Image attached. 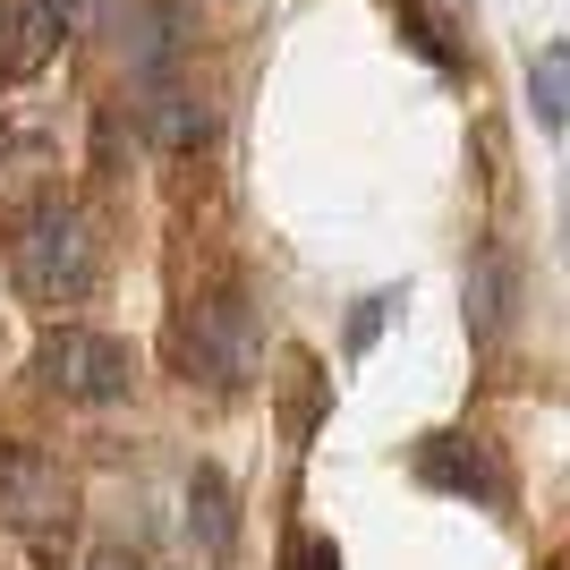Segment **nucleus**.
<instances>
[{
  "mask_svg": "<svg viewBox=\"0 0 570 570\" xmlns=\"http://www.w3.org/2000/svg\"><path fill=\"white\" fill-rule=\"evenodd\" d=\"M9 282L35 307H77L102 282V247L86 230V214L60 205V196H43L35 214H18V230H9Z\"/></svg>",
  "mask_w": 570,
  "mask_h": 570,
  "instance_id": "f257e3e1",
  "label": "nucleus"
},
{
  "mask_svg": "<svg viewBox=\"0 0 570 570\" xmlns=\"http://www.w3.org/2000/svg\"><path fill=\"white\" fill-rule=\"evenodd\" d=\"M170 357H179V375L205 383V392H238V383H256V366H264L256 307H247L238 289H205V298L179 315V333H170Z\"/></svg>",
  "mask_w": 570,
  "mask_h": 570,
  "instance_id": "f03ea898",
  "label": "nucleus"
},
{
  "mask_svg": "<svg viewBox=\"0 0 570 570\" xmlns=\"http://www.w3.org/2000/svg\"><path fill=\"white\" fill-rule=\"evenodd\" d=\"M69 520H77V476L51 452L0 443V528H18L26 546L51 562V553L69 546Z\"/></svg>",
  "mask_w": 570,
  "mask_h": 570,
  "instance_id": "7ed1b4c3",
  "label": "nucleus"
},
{
  "mask_svg": "<svg viewBox=\"0 0 570 570\" xmlns=\"http://www.w3.org/2000/svg\"><path fill=\"white\" fill-rule=\"evenodd\" d=\"M35 375H43V392H60V401L102 409V401H128V392H137V357L111 333L60 324V333H43V350H35Z\"/></svg>",
  "mask_w": 570,
  "mask_h": 570,
  "instance_id": "20e7f679",
  "label": "nucleus"
},
{
  "mask_svg": "<svg viewBox=\"0 0 570 570\" xmlns=\"http://www.w3.org/2000/svg\"><path fill=\"white\" fill-rule=\"evenodd\" d=\"M417 476H426V485H443V494H476V502H511V469H502L494 452H485V443H476V434H434L426 452H417Z\"/></svg>",
  "mask_w": 570,
  "mask_h": 570,
  "instance_id": "39448f33",
  "label": "nucleus"
},
{
  "mask_svg": "<svg viewBox=\"0 0 570 570\" xmlns=\"http://www.w3.org/2000/svg\"><path fill=\"white\" fill-rule=\"evenodd\" d=\"M51 51H60V26H51L43 0H0V86L43 77Z\"/></svg>",
  "mask_w": 570,
  "mask_h": 570,
  "instance_id": "423d86ee",
  "label": "nucleus"
},
{
  "mask_svg": "<svg viewBox=\"0 0 570 570\" xmlns=\"http://www.w3.org/2000/svg\"><path fill=\"white\" fill-rule=\"evenodd\" d=\"M511 315H520V256L485 247V256L469 264V333L502 341V333H511Z\"/></svg>",
  "mask_w": 570,
  "mask_h": 570,
  "instance_id": "0eeeda50",
  "label": "nucleus"
},
{
  "mask_svg": "<svg viewBox=\"0 0 570 570\" xmlns=\"http://www.w3.org/2000/svg\"><path fill=\"white\" fill-rule=\"evenodd\" d=\"M188 537L205 546V562H230L238 553V502H230V476L222 469L188 476Z\"/></svg>",
  "mask_w": 570,
  "mask_h": 570,
  "instance_id": "6e6552de",
  "label": "nucleus"
},
{
  "mask_svg": "<svg viewBox=\"0 0 570 570\" xmlns=\"http://www.w3.org/2000/svg\"><path fill=\"white\" fill-rule=\"evenodd\" d=\"M179 43H188V18H179L170 0H145L137 26H128V69H137L145 86H170V69H179Z\"/></svg>",
  "mask_w": 570,
  "mask_h": 570,
  "instance_id": "1a4fd4ad",
  "label": "nucleus"
},
{
  "mask_svg": "<svg viewBox=\"0 0 570 570\" xmlns=\"http://www.w3.org/2000/svg\"><path fill=\"white\" fill-rule=\"evenodd\" d=\"M528 111H537V128L562 145V128H570V43L537 51V69H528Z\"/></svg>",
  "mask_w": 570,
  "mask_h": 570,
  "instance_id": "9d476101",
  "label": "nucleus"
},
{
  "mask_svg": "<svg viewBox=\"0 0 570 570\" xmlns=\"http://www.w3.org/2000/svg\"><path fill=\"white\" fill-rule=\"evenodd\" d=\"M154 137H163L170 154H188V145L214 137V111H205L188 86H154Z\"/></svg>",
  "mask_w": 570,
  "mask_h": 570,
  "instance_id": "9b49d317",
  "label": "nucleus"
},
{
  "mask_svg": "<svg viewBox=\"0 0 570 570\" xmlns=\"http://www.w3.org/2000/svg\"><path fill=\"white\" fill-rule=\"evenodd\" d=\"M392 18H401V35H409V43H417V51H426L434 69H460V51L443 43V18H434L426 0H401V9H392Z\"/></svg>",
  "mask_w": 570,
  "mask_h": 570,
  "instance_id": "f8f14e48",
  "label": "nucleus"
},
{
  "mask_svg": "<svg viewBox=\"0 0 570 570\" xmlns=\"http://www.w3.org/2000/svg\"><path fill=\"white\" fill-rule=\"evenodd\" d=\"M383 315H392V289H383V298H366V307L350 315V357H366V350H375V333H383Z\"/></svg>",
  "mask_w": 570,
  "mask_h": 570,
  "instance_id": "ddd939ff",
  "label": "nucleus"
},
{
  "mask_svg": "<svg viewBox=\"0 0 570 570\" xmlns=\"http://www.w3.org/2000/svg\"><path fill=\"white\" fill-rule=\"evenodd\" d=\"M51 9V26L60 35H86V26H102V0H43Z\"/></svg>",
  "mask_w": 570,
  "mask_h": 570,
  "instance_id": "4468645a",
  "label": "nucleus"
},
{
  "mask_svg": "<svg viewBox=\"0 0 570 570\" xmlns=\"http://www.w3.org/2000/svg\"><path fill=\"white\" fill-rule=\"evenodd\" d=\"M289 570H341V553L324 546V537H298V546H289Z\"/></svg>",
  "mask_w": 570,
  "mask_h": 570,
  "instance_id": "2eb2a0df",
  "label": "nucleus"
},
{
  "mask_svg": "<svg viewBox=\"0 0 570 570\" xmlns=\"http://www.w3.org/2000/svg\"><path fill=\"white\" fill-rule=\"evenodd\" d=\"M86 570H145V562H137V553H95Z\"/></svg>",
  "mask_w": 570,
  "mask_h": 570,
  "instance_id": "dca6fc26",
  "label": "nucleus"
}]
</instances>
